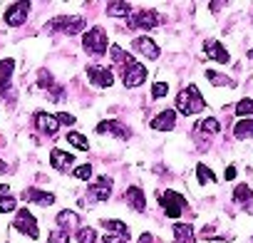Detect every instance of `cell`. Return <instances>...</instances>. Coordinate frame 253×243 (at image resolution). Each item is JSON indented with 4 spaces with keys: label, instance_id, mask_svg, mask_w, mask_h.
Masks as SVG:
<instances>
[{
    "label": "cell",
    "instance_id": "obj_13",
    "mask_svg": "<svg viewBox=\"0 0 253 243\" xmlns=\"http://www.w3.org/2000/svg\"><path fill=\"white\" fill-rule=\"evenodd\" d=\"M97 134H109V137H119V139H129V129H126L124 124H119V122L114 119H107V122H99L97 124Z\"/></svg>",
    "mask_w": 253,
    "mask_h": 243
},
{
    "label": "cell",
    "instance_id": "obj_21",
    "mask_svg": "<svg viewBox=\"0 0 253 243\" xmlns=\"http://www.w3.org/2000/svg\"><path fill=\"white\" fill-rule=\"evenodd\" d=\"M107 13L112 15V18H126V15H134L132 13V3H109L107 5Z\"/></svg>",
    "mask_w": 253,
    "mask_h": 243
},
{
    "label": "cell",
    "instance_id": "obj_16",
    "mask_svg": "<svg viewBox=\"0 0 253 243\" xmlns=\"http://www.w3.org/2000/svg\"><path fill=\"white\" fill-rule=\"evenodd\" d=\"M50 164H52V169H57V171H67V169L75 164V154H67V152H62V149H52V152H50Z\"/></svg>",
    "mask_w": 253,
    "mask_h": 243
},
{
    "label": "cell",
    "instance_id": "obj_20",
    "mask_svg": "<svg viewBox=\"0 0 253 243\" xmlns=\"http://www.w3.org/2000/svg\"><path fill=\"white\" fill-rule=\"evenodd\" d=\"M233 137H236V139H248V137H253V119H241L238 124H233Z\"/></svg>",
    "mask_w": 253,
    "mask_h": 243
},
{
    "label": "cell",
    "instance_id": "obj_18",
    "mask_svg": "<svg viewBox=\"0 0 253 243\" xmlns=\"http://www.w3.org/2000/svg\"><path fill=\"white\" fill-rule=\"evenodd\" d=\"M126 203H129L137 213H142L147 208V201H144V194H142L139 186H129V189H126Z\"/></svg>",
    "mask_w": 253,
    "mask_h": 243
},
{
    "label": "cell",
    "instance_id": "obj_24",
    "mask_svg": "<svg viewBox=\"0 0 253 243\" xmlns=\"http://www.w3.org/2000/svg\"><path fill=\"white\" fill-rule=\"evenodd\" d=\"M102 226H104V228H109V231H114V233L119 231V236H122V238H129V228H126V226H124L122 221H114V218H104V221H102Z\"/></svg>",
    "mask_w": 253,
    "mask_h": 243
},
{
    "label": "cell",
    "instance_id": "obj_9",
    "mask_svg": "<svg viewBox=\"0 0 253 243\" xmlns=\"http://www.w3.org/2000/svg\"><path fill=\"white\" fill-rule=\"evenodd\" d=\"M149 127L157 129V132H171L176 127V109H164L159 112L152 122H149Z\"/></svg>",
    "mask_w": 253,
    "mask_h": 243
},
{
    "label": "cell",
    "instance_id": "obj_38",
    "mask_svg": "<svg viewBox=\"0 0 253 243\" xmlns=\"http://www.w3.org/2000/svg\"><path fill=\"white\" fill-rule=\"evenodd\" d=\"M226 179H228V181L236 179V166H228V169H226Z\"/></svg>",
    "mask_w": 253,
    "mask_h": 243
},
{
    "label": "cell",
    "instance_id": "obj_14",
    "mask_svg": "<svg viewBox=\"0 0 253 243\" xmlns=\"http://www.w3.org/2000/svg\"><path fill=\"white\" fill-rule=\"evenodd\" d=\"M129 25L132 28H142V30H152L159 25V15L154 10H142V13H134L129 18Z\"/></svg>",
    "mask_w": 253,
    "mask_h": 243
},
{
    "label": "cell",
    "instance_id": "obj_40",
    "mask_svg": "<svg viewBox=\"0 0 253 243\" xmlns=\"http://www.w3.org/2000/svg\"><path fill=\"white\" fill-rule=\"evenodd\" d=\"M251 60H253V50H251Z\"/></svg>",
    "mask_w": 253,
    "mask_h": 243
},
{
    "label": "cell",
    "instance_id": "obj_25",
    "mask_svg": "<svg viewBox=\"0 0 253 243\" xmlns=\"http://www.w3.org/2000/svg\"><path fill=\"white\" fill-rule=\"evenodd\" d=\"M77 213H72V211H62V213H57V226H67V228H77Z\"/></svg>",
    "mask_w": 253,
    "mask_h": 243
},
{
    "label": "cell",
    "instance_id": "obj_31",
    "mask_svg": "<svg viewBox=\"0 0 253 243\" xmlns=\"http://www.w3.org/2000/svg\"><path fill=\"white\" fill-rule=\"evenodd\" d=\"M77 241H80V243H97V233H94V228H89V226L80 228V231H77Z\"/></svg>",
    "mask_w": 253,
    "mask_h": 243
},
{
    "label": "cell",
    "instance_id": "obj_30",
    "mask_svg": "<svg viewBox=\"0 0 253 243\" xmlns=\"http://www.w3.org/2000/svg\"><path fill=\"white\" fill-rule=\"evenodd\" d=\"M236 114H241V117L253 114V99L251 97H243L241 102H236Z\"/></svg>",
    "mask_w": 253,
    "mask_h": 243
},
{
    "label": "cell",
    "instance_id": "obj_10",
    "mask_svg": "<svg viewBox=\"0 0 253 243\" xmlns=\"http://www.w3.org/2000/svg\"><path fill=\"white\" fill-rule=\"evenodd\" d=\"M28 13H30V3H13L8 10H5V23L10 28H18L28 20Z\"/></svg>",
    "mask_w": 253,
    "mask_h": 243
},
{
    "label": "cell",
    "instance_id": "obj_34",
    "mask_svg": "<svg viewBox=\"0 0 253 243\" xmlns=\"http://www.w3.org/2000/svg\"><path fill=\"white\" fill-rule=\"evenodd\" d=\"M72 176L80 179V181H87V179L92 176V166H89V164H82V166H77V169L72 171Z\"/></svg>",
    "mask_w": 253,
    "mask_h": 243
},
{
    "label": "cell",
    "instance_id": "obj_6",
    "mask_svg": "<svg viewBox=\"0 0 253 243\" xmlns=\"http://www.w3.org/2000/svg\"><path fill=\"white\" fill-rule=\"evenodd\" d=\"M20 233H25V236H30V238H38L40 236V228H38V218L28 211V208H20L18 213H15V223H13Z\"/></svg>",
    "mask_w": 253,
    "mask_h": 243
},
{
    "label": "cell",
    "instance_id": "obj_37",
    "mask_svg": "<svg viewBox=\"0 0 253 243\" xmlns=\"http://www.w3.org/2000/svg\"><path fill=\"white\" fill-rule=\"evenodd\" d=\"M126 238H122V236H104L102 238V243H124Z\"/></svg>",
    "mask_w": 253,
    "mask_h": 243
},
{
    "label": "cell",
    "instance_id": "obj_2",
    "mask_svg": "<svg viewBox=\"0 0 253 243\" xmlns=\"http://www.w3.org/2000/svg\"><path fill=\"white\" fill-rule=\"evenodd\" d=\"M82 47L87 50V55L102 57V55L107 52V35H104V28H99V25L89 28V30L82 35Z\"/></svg>",
    "mask_w": 253,
    "mask_h": 243
},
{
    "label": "cell",
    "instance_id": "obj_8",
    "mask_svg": "<svg viewBox=\"0 0 253 243\" xmlns=\"http://www.w3.org/2000/svg\"><path fill=\"white\" fill-rule=\"evenodd\" d=\"M87 77H89V82H92L94 87H112V84H114L112 70L99 67V65H89V67H87Z\"/></svg>",
    "mask_w": 253,
    "mask_h": 243
},
{
    "label": "cell",
    "instance_id": "obj_15",
    "mask_svg": "<svg viewBox=\"0 0 253 243\" xmlns=\"http://www.w3.org/2000/svg\"><path fill=\"white\" fill-rule=\"evenodd\" d=\"M204 50H206V57H211V60H216V62H221V65L231 62L226 47H223L218 40H206V42H204Z\"/></svg>",
    "mask_w": 253,
    "mask_h": 243
},
{
    "label": "cell",
    "instance_id": "obj_28",
    "mask_svg": "<svg viewBox=\"0 0 253 243\" xmlns=\"http://www.w3.org/2000/svg\"><path fill=\"white\" fill-rule=\"evenodd\" d=\"M251 196H253V191H251V186H246V184H238L236 191H233V199H236L238 203H248Z\"/></svg>",
    "mask_w": 253,
    "mask_h": 243
},
{
    "label": "cell",
    "instance_id": "obj_7",
    "mask_svg": "<svg viewBox=\"0 0 253 243\" xmlns=\"http://www.w3.org/2000/svg\"><path fill=\"white\" fill-rule=\"evenodd\" d=\"M112 186H114V181H112V176H97V181L89 186V199L92 201H107L109 196H112Z\"/></svg>",
    "mask_w": 253,
    "mask_h": 243
},
{
    "label": "cell",
    "instance_id": "obj_11",
    "mask_svg": "<svg viewBox=\"0 0 253 243\" xmlns=\"http://www.w3.org/2000/svg\"><path fill=\"white\" fill-rule=\"evenodd\" d=\"M132 47H134L139 55H144L147 60H157V57L162 55L159 45H157L152 38H147V35H142V38H134V40H132Z\"/></svg>",
    "mask_w": 253,
    "mask_h": 243
},
{
    "label": "cell",
    "instance_id": "obj_35",
    "mask_svg": "<svg viewBox=\"0 0 253 243\" xmlns=\"http://www.w3.org/2000/svg\"><path fill=\"white\" fill-rule=\"evenodd\" d=\"M50 243H70V233L67 231H52V236H50Z\"/></svg>",
    "mask_w": 253,
    "mask_h": 243
},
{
    "label": "cell",
    "instance_id": "obj_19",
    "mask_svg": "<svg viewBox=\"0 0 253 243\" xmlns=\"http://www.w3.org/2000/svg\"><path fill=\"white\" fill-rule=\"evenodd\" d=\"M194 226L189 223H174V243H194Z\"/></svg>",
    "mask_w": 253,
    "mask_h": 243
},
{
    "label": "cell",
    "instance_id": "obj_32",
    "mask_svg": "<svg viewBox=\"0 0 253 243\" xmlns=\"http://www.w3.org/2000/svg\"><path fill=\"white\" fill-rule=\"evenodd\" d=\"M15 199L13 196H3V194H0V213H13L15 211Z\"/></svg>",
    "mask_w": 253,
    "mask_h": 243
},
{
    "label": "cell",
    "instance_id": "obj_27",
    "mask_svg": "<svg viewBox=\"0 0 253 243\" xmlns=\"http://www.w3.org/2000/svg\"><path fill=\"white\" fill-rule=\"evenodd\" d=\"M196 179H199V184H209V181H216V174H211V169L206 164H196Z\"/></svg>",
    "mask_w": 253,
    "mask_h": 243
},
{
    "label": "cell",
    "instance_id": "obj_22",
    "mask_svg": "<svg viewBox=\"0 0 253 243\" xmlns=\"http://www.w3.org/2000/svg\"><path fill=\"white\" fill-rule=\"evenodd\" d=\"M206 80H209L213 87H233V80H231V77H223V75L216 72V70H206Z\"/></svg>",
    "mask_w": 253,
    "mask_h": 243
},
{
    "label": "cell",
    "instance_id": "obj_4",
    "mask_svg": "<svg viewBox=\"0 0 253 243\" xmlns=\"http://www.w3.org/2000/svg\"><path fill=\"white\" fill-rule=\"evenodd\" d=\"M159 203L164 206V213L169 218H179L184 213V208H186V199L179 191H164V194H159Z\"/></svg>",
    "mask_w": 253,
    "mask_h": 243
},
{
    "label": "cell",
    "instance_id": "obj_39",
    "mask_svg": "<svg viewBox=\"0 0 253 243\" xmlns=\"http://www.w3.org/2000/svg\"><path fill=\"white\" fill-rule=\"evenodd\" d=\"M137 243H154V236L144 233V236H139V241H137Z\"/></svg>",
    "mask_w": 253,
    "mask_h": 243
},
{
    "label": "cell",
    "instance_id": "obj_12",
    "mask_svg": "<svg viewBox=\"0 0 253 243\" xmlns=\"http://www.w3.org/2000/svg\"><path fill=\"white\" fill-rule=\"evenodd\" d=\"M35 127H38L42 134L52 137V134H57V129H60V119L52 117V114H47V112H38V114H35Z\"/></svg>",
    "mask_w": 253,
    "mask_h": 243
},
{
    "label": "cell",
    "instance_id": "obj_5",
    "mask_svg": "<svg viewBox=\"0 0 253 243\" xmlns=\"http://www.w3.org/2000/svg\"><path fill=\"white\" fill-rule=\"evenodd\" d=\"M144 80H147V67H144L142 62L132 60L129 65H124V70H122V82H124V87L134 89V87L144 84Z\"/></svg>",
    "mask_w": 253,
    "mask_h": 243
},
{
    "label": "cell",
    "instance_id": "obj_36",
    "mask_svg": "<svg viewBox=\"0 0 253 243\" xmlns=\"http://www.w3.org/2000/svg\"><path fill=\"white\" fill-rule=\"evenodd\" d=\"M57 119H60V124H75V117H72V114H67V112L57 114Z\"/></svg>",
    "mask_w": 253,
    "mask_h": 243
},
{
    "label": "cell",
    "instance_id": "obj_26",
    "mask_svg": "<svg viewBox=\"0 0 253 243\" xmlns=\"http://www.w3.org/2000/svg\"><path fill=\"white\" fill-rule=\"evenodd\" d=\"M67 142H70L72 147H77L80 152H87V149H89V142H87L84 134H80V132H70V134H67Z\"/></svg>",
    "mask_w": 253,
    "mask_h": 243
},
{
    "label": "cell",
    "instance_id": "obj_23",
    "mask_svg": "<svg viewBox=\"0 0 253 243\" xmlns=\"http://www.w3.org/2000/svg\"><path fill=\"white\" fill-rule=\"evenodd\" d=\"M109 57H112V62H117V65H129V62L134 60L132 55H126L119 45H112V47H109Z\"/></svg>",
    "mask_w": 253,
    "mask_h": 243
},
{
    "label": "cell",
    "instance_id": "obj_17",
    "mask_svg": "<svg viewBox=\"0 0 253 243\" xmlns=\"http://www.w3.org/2000/svg\"><path fill=\"white\" fill-rule=\"evenodd\" d=\"M23 199H25V201H33V203H40V206H52V203H55V194L40 191V189H25Z\"/></svg>",
    "mask_w": 253,
    "mask_h": 243
},
{
    "label": "cell",
    "instance_id": "obj_1",
    "mask_svg": "<svg viewBox=\"0 0 253 243\" xmlns=\"http://www.w3.org/2000/svg\"><path fill=\"white\" fill-rule=\"evenodd\" d=\"M204 107H206V102H204V97H201L196 84H189L176 97V112H181V114H199Z\"/></svg>",
    "mask_w": 253,
    "mask_h": 243
},
{
    "label": "cell",
    "instance_id": "obj_3",
    "mask_svg": "<svg viewBox=\"0 0 253 243\" xmlns=\"http://www.w3.org/2000/svg\"><path fill=\"white\" fill-rule=\"evenodd\" d=\"M82 28H84V20L80 15H60L47 23V30H57L62 35H77Z\"/></svg>",
    "mask_w": 253,
    "mask_h": 243
},
{
    "label": "cell",
    "instance_id": "obj_33",
    "mask_svg": "<svg viewBox=\"0 0 253 243\" xmlns=\"http://www.w3.org/2000/svg\"><path fill=\"white\" fill-rule=\"evenodd\" d=\"M167 92H169V84H167V82H154V84H152V97H154V99L167 97Z\"/></svg>",
    "mask_w": 253,
    "mask_h": 243
},
{
    "label": "cell",
    "instance_id": "obj_29",
    "mask_svg": "<svg viewBox=\"0 0 253 243\" xmlns=\"http://www.w3.org/2000/svg\"><path fill=\"white\" fill-rule=\"evenodd\" d=\"M199 129H201V132H206V134H218V132H221V124H218V119H213V117H211V119H204V122H201Z\"/></svg>",
    "mask_w": 253,
    "mask_h": 243
}]
</instances>
